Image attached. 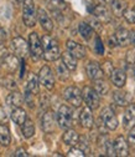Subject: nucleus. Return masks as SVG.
Wrapping results in <instances>:
<instances>
[{"label": "nucleus", "mask_w": 135, "mask_h": 157, "mask_svg": "<svg viewBox=\"0 0 135 157\" xmlns=\"http://www.w3.org/2000/svg\"><path fill=\"white\" fill-rule=\"evenodd\" d=\"M6 37H8V33L5 29H0V43H4L6 40Z\"/></svg>", "instance_id": "nucleus-42"}, {"label": "nucleus", "mask_w": 135, "mask_h": 157, "mask_svg": "<svg viewBox=\"0 0 135 157\" xmlns=\"http://www.w3.org/2000/svg\"><path fill=\"white\" fill-rule=\"evenodd\" d=\"M41 126L42 130L47 133L52 132L55 130V116L52 111H46L42 115V119H41Z\"/></svg>", "instance_id": "nucleus-17"}, {"label": "nucleus", "mask_w": 135, "mask_h": 157, "mask_svg": "<svg viewBox=\"0 0 135 157\" xmlns=\"http://www.w3.org/2000/svg\"><path fill=\"white\" fill-rule=\"evenodd\" d=\"M47 5L51 11H63L68 8L65 0H47Z\"/></svg>", "instance_id": "nucleus-27"}, {"label": "nucleus", "mask_w": 135, "mask_h": 157, "mask_svg": "<svg viewBox=\"0 0 135 157\" xmlns=\"http://www.w3.org/2000/svg\"><path fill=\"white\" fill-rule=\"evenodd\" d=\"M37 20V11L35 8L34 0H24L23 3V21L26 26H35Z\"/></svg>", "instance_id": "nucleus-2"}, {"label": "nucleus", "mask_w": 135, "mask_h": 157, "mask_svg": "<svg viewBox=\"0 0 135 157\" xmlns=\"http://www.w3.org/2000/svg\"><path fill=\"white\" fill-rule=\"evenodd\" d=\"M2 66H3V65H2V61H0V71H2Z\"/></svg>", "instance_id": "nucleus-44"}, {"label": "nucleus", "mask_w": 135, "mask_h": 157, "mask_svg": "<svg viewBox=\"0 0 135 157\" xmlns=\"http://www.w3.org/2000/svg\"><path fill=\"white\" fill-rule=\"evenodd\" d=\"M114 36L117 39L119 46H126L130 43V31H128L124 28H119L117 31H115Z\"/></svg>", "instance_id": "nucleus-21"}, {"label": "nucleus", "mask_w": 135, "mask_h": 157, "mask_svg": "<svg viewBox=\"0 0 135 157\" xmlns=\"http://www.w3.org/2000/svg\"><path fill=\"white\" fill-rule=\"evenodd\" d=\"M80 121H81V125L84 127V128H92L93 125H94V119H93V115H92V109L91 107H84L82 111H81V115H80Z\"/></svg>", "instance_id": "nucleus-16"}, {"label": "nucleus", "mask_w": 135, "mask_h": 157, "mask_svg": "<svg viewBox=\"0 0 135 157\" xmlns=\"http://www.w3.org/2000/svg\"><path fill=\"white\" fill-rule=\"evenodd\" d=\"M26 119H27V116H26V111H25L24 109L16 107V109L12 110V112H11V120H12L16 125L23 126L24 122L26 121Z\"/></svg>", "instance_id": "nucleus-22"}, {"label": "nucleus", "mask_w": 135, "mask_h": 157, "mask_svg": "<svg viewBox=\"0 0 135 157\" xmlns=\"http://www.w3.org/2000/svg\"><path fill=\"white\" fill-rule=\"evenodd\" d=\"M101 119L104 124V126L108 128V130H115L119 125V121H118V117L117 115L114 113V111L110 109V107H105L102 110V113H101Z\"/></svg>", "instance_id": "nucleus-7"}, {"label": "nucleus", "mask_w": 135, "mask_h": 157, "mask_svg": "<svg viewBox=\"0 0 135 157\" xmlns=\"http://www.w3.org/2000/svg\"><path fill=\"white\" fill-rule=\"evenodd\" d=\"M128 141H129V144H131V145H135V125L130 128V131H129V135H128Z\"/></svg>", "instance_id": "nucleus-40"}, {"label": "nucleus", "mask_w": 135, "mask_h": 157, "mask_svg": "<svg viewBox=\"0 0 135 157\" xmlns=\"http://www.w3.org/2000/svg\"><path fill=\"white\" fill-rule=\"evenodd\" d=\"M82 95H83V100L88 107H91L92 110L99 107V94L95 91L94 87H91V86L83 87Z\"/></svg>", "instance_id": "nucleus-6"}, {"label": "nucleus", "mask_w": 135, "mask_h": 157, "mask_svg": "<svg viewBox=\"0 0 135 157\" xmlns=\"http://www.w3.org/2000/svg\"><path fill=\"white\" fill-rule=\"evenodd\" d=\"M63 97L67 102H69L74 107H80L83 101L82 91L77 86H68L63 91Z\"/></svg>", "instance_id": "nucleus-4"}, {"label": "nucleus", "mask_w": 135, "mask_h": 157, "mask_svg": "<svg viewBox=\"0 0 135 157\" xmlns=\"http://www.w3.org/2000/svg\"><path fill=\"white\" fill-rule=\"evenodd\" d=\"M94 89L99 95H107L109 91V85L103 80V78H98V80H95Z\"/></svg>", "instance_id": "nucleus-32"}, {"label": "nucleus", "mask_w": 135, "mask_h": 157, "mask_svg": "<svg viewBox=\"0 0 135 157\" xmlns=\"http://www.w3.org/2000/svg\"><path fill=\"white\" fill-rule=\"evenodd\" d=\"M126 61L129 63V65L135 66V50H130L126 54Z\"/></svg>", "instance_id": "nucleus-38"}, {"label": "nucleus", "mask_w": 135, "mask_h": 157, "mask_svg": "<svg viewBox=\"0 0 135 157\" xmlns=\"http://www.w3.org/2000/svg\"><path fill=\"white\" fill-rule=\"evenodd\" d=\"M134 10H135V6H134Z\"/></svg>", "instance_id": "nucleus-45"}, {"label": "nucleus", "mask_w": 135, "mask_h": 157, "mask_svg": "<svg viewBox=\"0 0 135 157\" xmlns=\"http://www.w3.org/2000/svg\"><path fill=\"white\" fill-rule=\"evenodd\" d=\"M0 61L2 65L9 71V72H14L17 67H19V59L15 54H10V52H4L0 57Z\"/></svg>", "instance_id": "nucleus-10"}, {"label": "nucleus", "mask_w": 135, "mask_h": 157, "mask_svg": "<svg viewBox=\"0 0 135 157\" xmlns=\"http://www.w3.org/2000/svg\"><path fill=\"white\" fill-rule=\"evenodd\" d=\"M67 156H78V157H83L86 156V152L82 148H72L69 150V152L67 153Z\"/></svg>", "instance_id": "nucleus-37"}, {"label": "nucleus", "mask_w": 135, "mask_h": 157, "mask_svg": "<svg viewBox=\"0 0 135 157\" xmlns=\"http://www.w3.org/2000/svg\"><path fill=\"white\" fill-rule=\"evenodd\" d=\"M11 142V133L10 128L5 124H0V145L8 147Z\"/></svg>", "instance_id": "nucleus-23"}, {"label": "nucleus", "mask_w": 135, "mask_h": 157, "mask_svg": "<svg viewBox=\"0 0 135 157\" xmlns=\"http://www.w3.org/2000/svg\"><path fill=\"white\" fill-rule=\"evenodd\" d=\"M86 72L91 80H94V81L98 80V78H103V75H104L102 66L97 61H89L86 66Z\"/></svg>", "instance_id": "nucleus-12"}, {"label": "nucleus", "mask_w": 135, "mask_h": 157, "mask_svg": "<svg viewBox=\"0 0 135 157\" xmlns=\"http://www.w3.org/2000/svg\"><path fill=\"white\" fill-rule=\"evenodd\" d=\"M66 46H67V50L74 57H77V59H83L86 56V49H84V46L81 45V44H78V43H76L73 40H67Z\"/></svg>", "instance_id": "nucleus-14"}, {"label": "nucleus", "mask_w": 135, "mask_h": 157, "mask_svg": "<svg viewBox=\"0 0 135 157\" xmlns=\"http://www.w3.org/2000/svg\"><path fill=\"white\" fill-rule=\"evenodd\" d=\"M42 44H44V57L47 61H56L57 59H60L62 54L60 51V46L57 40L46 35L42 37Z\"/></svg>", "instance_id": "nucleus-1"}, {"label": "nucleus", "mask_w": 135, "mask_h": 157, "mask_svg": "<svg viewBox=\"0 0 135 157\" xmlns=\"http://www.w3.org/2000/svg\"><path fill=\"white\" fill-rule=\"evenodd\" d=\"M94 50H95V52H97L98 55H103V52H104V46H103V43H102V40H101V37H99V36L95 37Z\"/></svg>", "instance_id": "nucleus-35"}, {"label": "nucleus", "mask_w": 135, "mask_h": 157, "mask_svg": "<svg viewBox=\"0 0 135 157\" xmlns=\"http://www.w3.org/2000/svg\"><path fill=\"white\" fill-rule=\"evenodd\" d=\"M38 81L47 90H52L55 87V77H53L52 70L48 66L41 67L40 72H38Z\"/></svg>", "instance_id": "nucleus-9"}, {"label": "nucleus", "mask_w": 135, "mask_h": 157, "mask_svg": "<svg viewBox=\"0 0 135 157\" xmlns=\"http://www.w3.org/2000/svg\"><path fill=\"white\" fill-rule=\"evenodd\" d=\"M102 69H103V71H104V74H107V75H109L110 76V74L113 72V65H112V63L110 61H105L104 64H103V66H102Z\"/></svg>", "instance_id": "nucleus-39"}, {"label": "nucleus", "mask_w": 135, "mask_h": 157, "mask_svg": "<svg viewBox=\"0 0 135 157\" xmlns=\"http://www.w3.org/2000/svg\"><path fill=\"white\" fill-rule=\"evenodd\" d=\"M62 140L68 146H76L77 142H78V140H80V136H78V133H77L74 130L67 128V131L62 136Z\"/></svg>", "instance_id": "nucleus-25"}, {"label": "nucleus", "mask_w": 135, "mask_h": 157, "mask_svg": "<svg viewBox=\"0 0 135 157\" xmlns=\"http://www.w3.org/2000/svg\"><path fill=\"white\" fill-rule=\"evenodd\" d=\"M123 16L125 17V20L130 24H135V10L134 9H126L123 14Z\"/></svg>", "instance_id": "nucleus-34"}, {"label": "nucleus", "mask_w": 135, "mask_h": 157, "mask_svg": "<svg viewBox=\"0 0 135 157\" xmlns=\"http://www.w3.org/2000/svg\"><path fill=\"white\" fill-rule=\"evenodd\" d=\"M110 6H112V13L117 16H122L126 10V4L123 0H112Z\"/></svg>", "instance_id": "nucleus-26"}, {"label": "nucleus", "mask_w": 135, "mask_h": 157, "mask_svg": "<svg viewBox=\"0 0 135 157\" xmlns=\"http://www.w3.org/2000/svg\"><path fill=\"white\" fill-rule=\"evenodd\" d=\"M68 69L66 67V65L62 63V64H59L57 65V72H59L60 77H61V80H67L68 78Z\"/></svg>", "instance_id": "nucleus-33"}, {"label": "nucleus", "mask_w": 135, "mask_h": 157, "mask_svg": "<svg viewBox=\"0 0 135 157\" xmlns=\"http://www.w3.org/2000/svg\"><path fill=\"white\" fill-rule=\"evenodd\" d=\"M38 84H40V81L36 78V76L35 75H30L29 80H27V84H26V92L32 94V95L38 94Z\"/></svg>", "instance_id": "nucleus-28"}, {"label": "nucleus", "mask_w": 135, "mask_h": 157, "mask_svg": "<svg viewBox=\"0 0 135 157\" xmlns=\"http://www.w3.org/2000/svg\"><path fill=\"white\" fill-rule=\"evenodd\" d=\"M23 135L25 139H31V137L35 135V125L32 122V120L26 119V121L23 125Z\"/></svg>", "instance_id": "nucleus-30"}, {"label": "nucleus", "mask_w": 135, "mask_h": 157, "mask_svg": "<svg viewBox=\"0 0 135 157\" xmlns=\"http://www.w3.org/2000/svg\"><path fill=\"white\" fill-rule=\"evenodd\" d=\"M37 20H38L41 28L45 31L51 33L53 30V21H52L51 16L46 13V10H44V9H38L37 10Z\"/></svg>", "instance_id": "nucleus-13"}, {"label": "nucleus", "mask_w": 135, "mask_h": 157, "mask_svg": "<svg viewBox=\"0 0 135 157\" xmlns=\"http://www.w3.org/2000/svg\"><path fill=\"white\" fill-rule=\"evenodd\" d=\"M14 156L15 157H26V156H29V153L26 152V150H24V148H17L16 151H15V153H14Z\"/></svg>", "instance_id": "nucleus-41"}, {"label": "nucleus", "mask_w": 135, "mask_h": 157, "mask_svg": "<svg viewBox=\"0 0 135 157\" xmlns=\"http://www.w3.org/2000/svg\"><path fill=\"white\" fill-rule=\"evenodd\" d=\"M113 100L114 102L117 104L118 106H128L130 105V100L131 97L129 95V92H125V91H115L113 92Z\"/></svg>", "instance_id": "nucleus-20"}, {"label": "nucleus", "mask_w": 135, "mask_h": 157, "mask_svg": "<svg viewBox=\"0 0 135 157\" xmlns=\"http://www.w3.org/2000/svg\"><path fill=\"white\" fill-rule=\"evenodd\" d=\"M23 101H24V97L20 92L17 91H12L6 97V104L11 109H16V107H21L23 105Z\"/></svg>", "instance_id": "nucleus-19"}, {"label": "nucleus", "mask_w": 135, "mask_h": 157, "mask_svg": "<svg viewBox=\"0 0 135 157\" xmlns=\"http://www.w3.org/2000/svg\"><path fill=\"white\" fill-rule=\"evenodd\" d=\"M29 44L24 40L23 37H15L11 40V50L12 52L17 56V57H21V59H25L29 54Z\"/></svg>", "instance_id": "nucleus-8"}, {"label": "nucleus", "mask_w": 135, "mask_h": 157, "mask_svg": "<svg viewBox=\"0 0 135 157\" xmlns=\"http://www.w3.org/2000/svg\"><path fill=\"white\" fill-rule=\"evenodd\" d=\"M130 44L135 48V30L130 31Z\"/></svg>", "instance_id": "nucleus-43"}, {"label": "nucleus", "mask_w": 135, "mask_h": 157, "mask_svg": "<svg viewBox=\"0 0 135 157\" xmlns=\"http://www.w3.org/2000/svg\"><path fill=\"white\" fill-rule=\"evenodd\" d=\"M78 31H80L81 36L84 39V40H91L92 36H93V28L89 24L84 23V21H82L78 25Z\"/></svg>", "instance_id": "nucleus-29"}, {"label": "nucleus", "mask_w": 135, "mask_h": 157, "mask_svg": "<svg viewBox=\"0 0 135 157\" xmlns=\"http://www.w3.org/2000/svg\"><path fill=\"white\" fill-rule=\"evenodd\" d=\"M114 148H115V153H117V156H120V157L128 156V153H129L128 144H126V141H125V139L123 136H119V137L115 139Z\"/></svg>", "instance_id": "nucleus-18"}, {"label": "nucleus", "mask_w": 135, "mask_h": 157, "mask_svg": "<svg viewBox=\"0 0 135 157\" xmlns=\"http://www.w3.org/2000/svg\"><path fill=\"white\" fill-rule=\"evenodd\" d=\"M61 57H62V63L66 65V67H67L69 71H74V70L77 69V57H74L68 50L65 51V52L61 55Z\"/></svg>", "instance_id": "nucleus-24"}, {"label": "nucleus", "mask_w": 135, "mask_h": 157, "mask_svg": "<svg viewBox=\"0 0 135 157\" xmlns=\"http://www.w3.org/2000/svg\"><path fill=\"white\" fill-rule=\"evenodd\" d=\"M91 13L93 14V16L95 19H98L102 23H108L110 20V13L107 9L105 5L103 4H95L93 5V8L91 9Z\"/></svg>", "instance_id": "nucleus-11"}, {"label": "nucleus", "mask_w": 135, "mask_h": 157, "mask_svg": "<svg viewBox=\"0 0 135 157\" xmlns=\"http://www.w3.org/2000/svg\"><path fill=\"white\" fill-rule=\"evenodd\" d=\"M9 120H10L9 113L6 112V110L3 106H0V124H8Z\"/></svg>", "instance_id": "nucleus-36"}, {"label": "nucleus", "mask_w": 135, "mask_h": 157, "mask_svg": "<svg viewBox=\"0 0 135 157\" xmlns=\"http://www.w3.org/2000/svg\"><path fill=\"white\" fill-rule=\"evenodd\" d=\"M134 124H135V115H134V113L131 112V110L128 107L126 111H125V113H124V116H123V125H124L125 128H129L130 126L133 127Z\"/></svg>", "instance_id": "nucleus-31"}, {"label": "nucleus", "mask_w": 135, "mask_h": 157, "mask_svg": "<svg viewBox=\"0 0 135 157\" xmlns=\"http://www.w3.org/2000/svg\"><path fill=\"white\" fill-rule=\"evenodd\" d=\"M57 124L61 128H69L73 124V111L67 105H62L57 111Z\"/></svg>", "instance_id": "nucleus-3"}, {"label": "nucleus", "mask_w": 135, "mask_h": 157, "mask_svg": "<svg viewBox=\"0 0 135 157\" xmlns=\"http://www.w3.org/2000/svg\"><path fill=\"white\" fill-rule=\"evenodd\" d=\"M29 48L30 52L34 56V59L38 60V59L44 57V44L42 40L38 37L37 33H31L29 36Z\"/></svg>", "instance_id": "nucleus-5"}, {"label": "nucleus", "mask_w": 135, "mask_h": 157, "mask_svg": "<svg viewBox=\"0 0 135 157\" xmlns=\"http://www.w3.org/2000/svg\"><path fill=\"white\" fill-rule=\"evenodd\" d=\"M110 80H112L114 86L123 87L126 82V74L122 69H114L113 72L110 74Z\"/></svg>", "instance_id": "nucleus-15"}]
</instances>
